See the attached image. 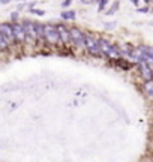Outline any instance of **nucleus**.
Wrapping results in <instances>:
<instances>
[{"label": "nucleus", "instance_id": "1", "mask_svg": "<svg viewBox=\"0 0 153 162\" xmlns=\"http://www.w3.org/2000/svg\"><path fill=\"white\" fill-rule=\"evenodd\" d=\"M84 48L87 50V53H89L90 56H93V57H101V56H104L101 51V47H99L98 39H95L92 35H86Z\"/></svg>", "mask_w": 153, "mask_h": 162}, {"label": "nucleus", "instance_id": "2", "mask_svg": "<svg viewBox=\"0 0 153 162\" xmlns=\"http://www.w3.org/2000/svg\"><path fill=\"white\" fill-rule=\"evenodd\" d=\"M44 39L51 45H59L60 41V35H59V29L54 24H45V30H44Z\"/></svg>", "mask_w": 153, "mask_h": 162}, {"label": "nucleus", "instance_id": "3", "mask_svg": "<svg viewBox=\"0 0 153 162\" xmlns=\"http://www.w3.org/2000/svg\"><path fill=\"white\" fill-rule=\"evenodd\" d=\"M71 39H72V44L75 45L76 48H84V39L86 35L78 29V27H71Z\"/></svg>", "mask_w": 153, "mask_h": 162}, {"label": "nucleus", "instance_id": "4", "mask_svg": "<svg viewBox=\"0 0 153 162\" xmlns=\"http://www.w3.org/2000/svg\"><path fill=\"white\" fill-rule=\"evenodd\" d=\"M12 32H14V39H15V42H18V44L26 42L27 35H26V30H24V26H23V24H20V23H12Z\"/></svg>", "mask_w": 153, "mask_h": 162}, {"label": "nucleus", "instance_id": "5", "mask_svg": "<svg viewBox=\"0 0 153 162\" xmlns=\"http://www.w3.org/2000/svg\"><path fill=\"white\" fill-rule=\"evenodd\" d=\"M57 29H59V35H60V41L63 45H69L72 42L71 39V30L65 24H57Z\"/></svg>", "mask_w": 153, "mask_h": 162}, {"label": "nucleus", "instance_id": "6", "mask_svg": "<svg viewBox=\"0 0 153 162\" xmlns=\"http://www.w3.org/2000/svg\"><path fill=\"white\" fill-rule=\"evenodd\" d=\"M0 33L6 38V41H8L9 44L15 42V39H14V32H12V24H9V23H0Z\"/></svg>", "mask_w": 153, "mask_h": 162}, {"label": "nucleus", "instance_id": "7", "mask_svg": "<svg viewBox=\"0 0 153 162\" xmlns=\"http://www.w3.org/2000/svg\"><path fill=\"white\" fill-rule=\"evenodd\" d=\"M23 26H24V30H26L27 38L32 39L33 42H36V41H38V33H36V27H35L33 21H24Z\"/></svg>", "mask_w": 153, "mask_h": 162}, {"label": "nucleus", "instance_id": "8", "mask_svg": "<svg viewBox=\"0 0 153 162\" xmlns=\"http://www.w3.org/2000/svg\"><path fill=\"white\" fill-rule=\"evenodd\" d=\"M140 72H141V77L144 78V81L153 78V71L147 62H140Z\"/></svg>", "mask_w": 153, "mask_h": 162}, {"label": "nucleus", "instance_id": "9", "mask_svg": "<svg viewBox=\"0 0 153 162\" xmlns=\"http://www.w3.org/2000/svg\"><path fill=\"white\" fill-rule=\"evenodd\" d=\"M98 42H99V47H101L102 54L107 57V54H108V51H110V48H111V44L108 42L107 39H98Z\"/></svg>", "mask_w": 153, "mask_h": 162}, {"label": "nucleus", "instance_id": "10", "mask_svg": "<svg viewBox=\"0 0 153 162\" xmlns=\"http://www.w3.org/2000/svg\"><path fill=\"white\" fill-rule=\"evenodd\" d=\"M143 89H144V92L149 95V96H152V98H153V78H152V80H147V81H146L144 86H143Z\"/></svg>", "mask_w": 153, "mask_h": 162}, {"label": "nucleus", "instance_id": "11", "mask_svg": "<svg viewBox=\"0 0 153 162\" xmlns=\"http://www.w3.org/2000/svg\"><path fill=\"white\" fill-rule=\"evenodd\" d=\"M35 27H36V33H38V39H44V30H45V26L41 24V23H35Z\"/></svg>", "mask_w": 153, "mask_h": 162}, {"label": "nucleus", "instance_id": "12", "mask_svg": "<svg viewBox=\"0 0 153 162\" xmlns=\"http://www.w3.org/2000/svg\"><path fill=\"white\" fill-rule=\"evenodd\" d=\"M75 11H63V12H62V18H63V20H71V21H72V20H75Z\"/></svg>", "mask_w": 153, "mask_h": 162}, {"label": "nucleus", "instance_id": "13", "mask_svg": "<svg viewBox=\"0 0 153 162\" xmlns=\"http://www.w3.org/2000/svg\"><path fill=\"white\" fill-rule=\"evenodd\" d=\"M8 45L9 42L6 41V38L0 33V50H8Z\"/></svg>", "mask_w": 153, "mask_h": 162}, {"label": "nucleus", "instance_id": "14", "mask_svg": "<svg viewBox=\"0 0 153 162\" xmlns=\"http://www.w3.org/2000/svg\"><path fill=\"white\" fill-rule=\"evenodd\" d=\"M119 9V2H114L113 3V6H111L107 12H105V15H113V14H116V11Z\"/></svg>", "mask_w": 153, "mask_h": 162}, {"label": "nucleus", "instance_id": "15", "mask_svg": "<svg viewBox=\"0 0 153 162\" xmlns=\"http://www.w3.org/2000/svg\"><path fill=\"white\" fill-rule=\"evenodd\" d=\"M108 5V0H99V5H98V11L99 12H102L104 9H105V6Z\"/></svg>", "mask_w": 153, "mask_h": 162}, {"label": "nucleus", "instance_id": "16", "mask_svg": "<svg viewBox=\"0 0 153 162\" xmlns=\"http://www.w3.org/2000/svg\"><path fill=\"white\" fill-rule=\"evenodd\" d=\"M32 14H35V15H39V17H44L45 15V12L44 11H41V9H33L32 8V11H30Z\"/></svg>", "mask_w": 153, "mask_h": 162}, {"label": "nucleus", "instance_id": "17", "mask_svg": "<svg viewBox=\"0 0 153 162\" xmlns=\"http://www.w3.org/2000/svg\"><path fill=\"white\" fill-rule=\"evenodd\" d=\"M104 27H105V29H108V30H111V29H114V27H116V23H104Z\"/></svg>", "mask_w": 153, "mask_h": 162}, {"label": "nucleus", "instance_id": "18", "mask_svg": "<svg viewBox=\"0 0 153 162\" xmlns=\"http://www.w3.org/2000/svg\"><path fill=\"white\" fill-rule=\"evenodd\" d=\"M138 12H141V14H147V12H149V8H147V6H143V8L138 9Z\"/></svg>", "mask_w": 153, "mask_h": 162}, {"label": "nucleus", "instance_id": "19", "mask_svg": "<svg viewBox=\"0 0 153 162\" xmlns=\"http://www.w3.org/2000/svg\"><path fill=\"white\" fill-rule=\"evenodd\" d=\"M71 3H72V0H65V2L62 3V6H63V8H68Z\"/></svg>", "mask_w": 153, "mask_h": 162}, {"label": "nucleus", "instance_id": "20", "mask_svg": "<svg viewBox=\"0 0 153 162\" xmlns=\"http://www.w3.org/2000/svg\"><path fill=\"white\" fill-rule=\"evenodd\" d=\"M17 17H18V14L17 12H14V14H12V20H17Z\"/></svg>", "mask_w": 153, "mask_h": 162}, {"label": "nucleus", "instance_id": "21", "mask_svg": "<svg viewBox=\"0 0 153 162\" xmlns=\"http://www.w3.org/2000/svg\"><path fill=\"white\" fill-rule=\"evenodd\" d=\"M131 2H132L134 5H138V3H140V0H131Z\"/></svg>", "mask_w": 153, "mask_h": 162}, {"label": "nucleus", "instance_id": "22", "mask_svg": "<svg viewBox=\"0 0 153 162\" xmlns=\"http://www.w3.org/2000/svg\"><path fill=\"white\" fill-rule=\"evenodd\" d=\"M11 0H0V3H9Z\"/></svg>", "mask_w": 153, "mask_h": 162}, {"label": "nucleus", "instance_id": "23", "mask_svg": "<svg viewBox=\"0 0 153 162\" xmlns=\"http://www.w3.org/2000/svg\"><path fill=\"white\" fill-rule=\"evenodd\" d=\"M144 2H146V3H150V0H144Z\"/></svg>", "mask_w": 153, "mask_h": 162}]
</instances>
